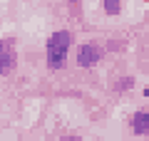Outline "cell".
Listing matches in <instances>:
<instances>
[{"mask_svg": "<svg viewBox=\"0 0 149 141\" xmlns=\"http://www.w3.org/2000/svg\"><path fill=\"white\" fill-rule=\"evenodd\" d=\"M102 10L107 12V15H119V10H122V0H102Z\"/></svg>", "mask_w": 149, "mask_h": 141, "instance_id": "5", "label": "cell"}, {"mask_svg": "<svg viewBox=\"0 0 149 141\" xmlns=\"http://www.w3.org/2000/svg\"><path fill=\"white\" fill-rule=\"evenodd\" d=\"M15 64H17L15 42H13V40H0V77L13 74Z\"/></svg>", "mask_w": 149, "mask_h": 141, "instance_id": "3", "label": "cell"}, {"mask_svg": "<svg viewBox=\"0 0 149 141\" xmlns=\"http://www.w3.org/2000/svg\"><path fill=\"white\" fill-rule=\"evenodd\" d=\"M67 3H72V5H77V3H80V0H67Z\"/></svg>", "mask_w": 149, "mask_h": 141, "instance_id": "9", "label": "cell"}, {"mask_svg": "<svg viewBox=\"0 0 149 141\" xmlns=\"http://www.w3.org/2000/svg\"><path fill=\"white\" fill-rule=\"evenodd\" d=\"M102 47L95 45V42H85V45L77 50V67L80 69H90V67H97L102 59Z\"/></svg>", "mask_w": 149, "mask_h": 141, "instance_id": "2", "label": "cell"}, {"mask_svg": "<svg viewBox=\"0 0 149 141\" xmlns=\"http://www.w3.org/2000/svg\"><path fill=\"white\" fill-rule=\"evenodd\" d=\"M70 47H72V32L70 30H55L47 37V42H45V62H47V67L52 72L65 67Z\"/></svg>", "mask_w": 149, "mask_h": 141, "instance_id": "1", "label": "cell"}, {"mask_svg": "<svg viewBox=\"0 0 149 141\" xmlns=\"http://www.w3.org/2000/svg\"><path fill=\"white\" fill-rule=\"evenodd\" d=\"M60 141H82V139H80V136H62Z\"/></svg>", "mask_w": 149, "mask_h": 141, "instance_id": "7", "label": "cell"}, {"mask_svg": "<svg viewBox=\"0 0 149 141\" xmlns=\"http://www.w3.org/2000/svg\"><path fill=\"white\" fill-rule=\"evenodd\" d=\"M142 92H144V97H147V99H149V84H147V87L142 89Z\"/></svg>", "mask_w": 149, "mask_h": 141, "instance_id": "8", "label": "cell"}, {"mask_svg": "<svg viewBox=\"0 0 149 141\" xmlns=\"http://www.w3.org/2000/svg\"><path fill=\"white\" fill-rule=\"evenodd\" d=\"M132 84H134V79H132V77H124V79H119V82L114 84V87H117V92H127V89L132 87Z\"/></svg>", "mask_w": 149, "mask_h": 141, "instance_id": "6", "label": "cell"}, {"mask_svg": "<svg viewBox=\"0 0 149 141\" xmlns=\"http://www.w3.org/2000/svg\"><path fill=\"white\" fill-rule=\"evenodd\" d=\"M132 131L137 136H147L149 139V111L139 109L132 114Z\"/></svg>", "mask_w": 149, "mask_h": 141, "instance_id": "4", "label": "cell"}]
</instances>
